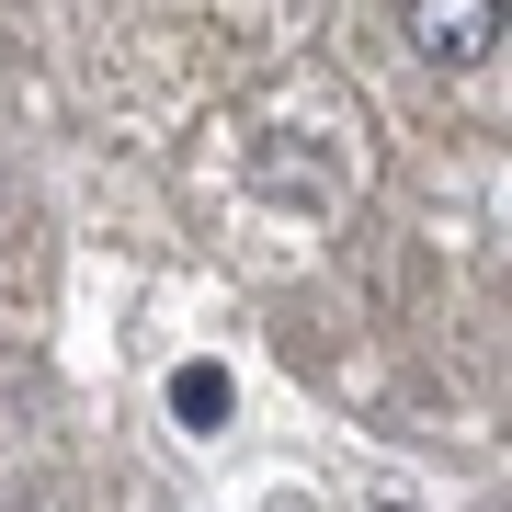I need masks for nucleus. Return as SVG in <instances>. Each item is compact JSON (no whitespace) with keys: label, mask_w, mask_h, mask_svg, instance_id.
<instances>
[{"label":"nucleus","mask_w":512,"mask_h":512,"mask_svg":"<svg viewBox=\"0 0 512 512\" xmlns=\"http://www.w3.org/2000/svg\"><path fill=\"white\" fill-rule=\"evenodd\" d=\"M399 23H410V46L433 57V69H478V57H501V0H399Z\"/></svg>","instance_id":"obj_1"},{"label":"nucleus","mask_w":512,"mask_h":512,"mask_svg":"<svg viewBox=\"0 0 512 512\" xmlns=\"http://www.w3.org/2000/svg\"><path fill=\"white\" fill-rule=\"evenodd\" d=\"M171 410H183V433H217V421H228V376L217 365H183V376H171Z\"/></svg>","instance_id":"obj_2"}]
</instances>
